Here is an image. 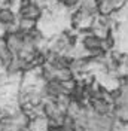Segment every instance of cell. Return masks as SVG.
<instances>
[{"mask_svg": "<svg viewBox=\"0 0 128 131\" xmlns=\"http://www.w3.org/2000/svg\"><path fill=\"white\" fill-rule=\"evenodd\" d=\"M19 16L37 21L42 16V8H40V5L34 3V2H25L19 6Z\"/></svg>", "mask_w": 128, "mask_h": 131, "instance_id": "cell-1", "label": "cell"}]
</instances>
